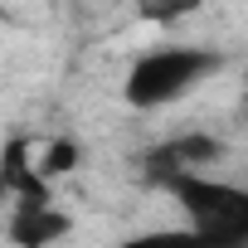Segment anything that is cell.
Returning a JSON list of instances; mask_svg holds the SVG:
<instances>
[{"mask_svg":"<svg viewBox=\"0 0 248 248\" xmlns=\"http://www.w3.org/2000/svg\"><path fill=\"white\" fill-rule=\"evenodd\" d=\"M224 59L214 49H156L146 59H137V68L127 73V102L151 112V107H166L175 102L180 93H190L195 83H204Z\"/></svg>","mask_w":248,"mask_h":248,"instance_id":"1","label":"cell"},{"mask_svg":"<svg viewBox=\"0 0 248 248\" xmlns=\"http://www.w3.org/2000/svg\"><path fill=\"white\" fill-rule=\"evenodd\" d=\"M170 195L180 200V209L190 214V229H200L209 248H248V190L185 175L170 185Z\"/></svg>","mask_w":248,"mask_h":248,"instance_id":"2","label":"cell"},{"mask_svg":"<svg viewBox=\"0 0 248 248\" xmlns=\"http://www.w3.org/2000/svg\"><path fill=\"white\" fill-rule=\"evenodd\" d=\"M219 156V141L214 137H175V141H166V146H156L151 156H146V175L156 180V185H175V180H185V175H195L204 161H214Z\"/></svg>","mask_w":248,"mask_h":248,"instance_id":"3","label":"cell"},{"mask_svg":"<svg viewBox=\"0 0 248 248\" xmlns=\"http://www.w3.org/2000/svg\"><path fill=\"white\" fill-rule=\"evenodd\" d=\"M63 233H68V214L54 209L49 200H20L10 214V243L20 248H49Z\"/></svg>","mask_w":248,"mask_h":248,"instance_id":"4","label":"cell"},{"mask_svg":"<svg viewBox=\"0 0 248 248\" xmlns=\"http://www.w3.org/2000/svg\"><path fill=\"white\" fill-rule=\"evenodd\" d=\"M117 248H209L200 238V229H161V233H141V238H127Z\"/></svg>","mask_w":248,"mask_h":248,"instance_id":"5","label":"cell"},{"mask_svg":"<svg viewBox=\"0 0 248 248\" xmlns=\"http://www.w3.org/2000/svg\"><path fill=\"white\" fill-rule=\"evenodd\" d=\"M132 5H137V15L146 25H175L190 10H200V0H132Z\"/></svg>","mask_w":248,"mask_h":248,"instance_id":"6","label":"cell"},{"mask_svg":"<svg viewBox=\"0 0 248 248\" xmlns=\"http://www.w3.org/2000/svg\"><path fill=\"white\" fill-rule=\"evenodd\" d=\"M73 166H78V146H73V141H54L49 156L39 161L44 175H63V170H73Z\"/></svg>","mask_w":248,"mask_h":248,"instance_id":"7","label":"cell"}]
</instances>
